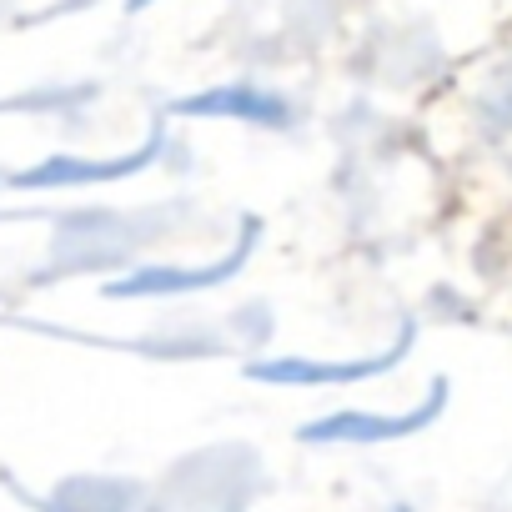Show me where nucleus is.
<instances>
[{"label":"nucleus","instance_id":"obj_1","mask_svg":"<svg viewBox=\"0 0 512 512\" xmlns=\"http://www.w3.org/2000/svg\"><path fill=\"white\" fill-rule=\"evenodd\" d=\"M447 166L482 211L512 221V41L462 76L447 116Z\"/></svg>","mask_w":512,"mask_h":512},{"label":"nucleus","instance_id":"obj_2","mask_svg":"<svg viewBox=\"0 0 512 512\" xmlns=\"http://www.w3.org/2000/svg\"><path fill=\"white\" fill-rule=\"evenodd\" d=\"M507 312H512V277H507Z\"/></svg>","mask_w":512,"mask_h":512}]
</instances>
